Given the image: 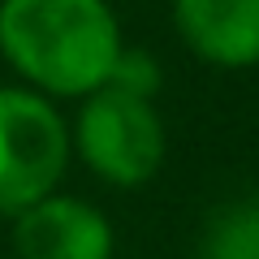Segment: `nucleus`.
Wrapping results in <instances>:
<instances>
[{
  "mask_svg": "<svg viewBox=\"0 0 259 259\" xmlns=\"http://www.w3.org/2000/svg\"><path fill=\"white\" fill-rule=\"evenodd\" d=\"M121 22L108 0H0V56L48 100H87L108 82Z\"/></svg>",
  "mask_w": 259,
  "mask_h": 259,
  "instance_id": "1",
  "label": "nucleus"
},
{
  "mask_svg": "<svg viewBox=\"0 0 259 259\" xmlns=\"http://www.w3.org/2000/svg\"><path fill=\"white\" fill-rule=\"evenodd\" d=\"M69 139H74L78 160L117 190L147 186L160 173L164 147H168L156 100L117 91V87H100V91L87 95Z\"/></svg>",
  "mask_w": 259,
  "mask_h": 259,
  "instance_id": "2",
  "label": "nucleus"
},
{
  "mask_svg": "<svg viewBox=\"0 0 259 259\" xmlns=\"http://www.w3.org/2000/svg\"><path fill=\"white\" fill-rule=\"evenodd\" d=\"M69 156L74 139L56 104L30 87H0V212L18 216L56 194Z\"/></svg>",
  "mask_w": 259,
  "mask_h": 259,
  "instance_id": "3",
  "label": "nucleus"
},
{
  "mask_svg": "<svg viewBox=\"0 0 259 259\" xmlns=\"http://www.w3.org/2000/svg\"><path fill=\"white\" fill-rule=\"evenodd\" d=\"M112 225L78 194H48L13 216L18 259H112Z\"/></svg>",
  "mask_w": 259,
  "mask_h": 259,
  "instance_id": "4",
  "label": "nucleus"
},
{
  "mask_svg": "<svg viewBox=\"0 0 259 259\" xmlns=\"http://www.w3.org/2000/svg\"><path fill=\"white\" fill-rule=\"evenodd\" d=\"M177 39L216 69L259 65V0H173Z\"/></svg>",
  "mask_w": 259,
  "mask_h": 259,
  "instance_id": "5",
  "label": "nucleus"
},
{
  "mask_svg": "<svg viewBox=\"0 0 259 259\" xmlns=\"http://www.w3.org/2000/svg\"><path fill=\"white\" fill-rule=\"evenodd\" d=\"M199 259H259V203H221L207 212Z\"/></svg>",
  "mask_w": 259,
  "mask_h": 259,
  "instance_id": "6",
  "label": "nucleus"
},
{
  "mask_svg": "<svg viewBox=\"0 0 259 259\" xmlns=\"http://www.w3.org/2000/svg\"><path fill=\"white\" fill-rule=\"evenodd\" d=\"M160 61L151 52H139V48H121L117 65L104 87H117V91H130V95H143V100H156L160 91Z\"/></svg>",
  "mask_w": 259,
  "mask_h": 259,
  "instance_id": "7",
  "label": "nucleus"
},
{
  "mask_svg": "<svg viewBox=\"0 0 259 259\" xmlns=\"http://www.w3.org/2000/svg\"><path fill=\"white\" fill-rule=\"evenodd\" d=\"M0 216H5V212H0Z\"/></svg>",
  "mask_w": 259,
  "mask_h": 259,
  "instance_id": "8",
  "label": "nucleus"
},
{
  "mask_svg": "<svg viewBox=\"0 0 259 259\" xmlns=\"http://www.w3.org/2000/svg\"><path fill=\"white\" fill-rule=\"evenodd\" d=\"M255 203H259V199H255Z\"/></svg>",
  "mask_w": 259,
  "mask_h": 259,
  "instance_id": "9",
  "label": "nucleus"
}]
</instances>
